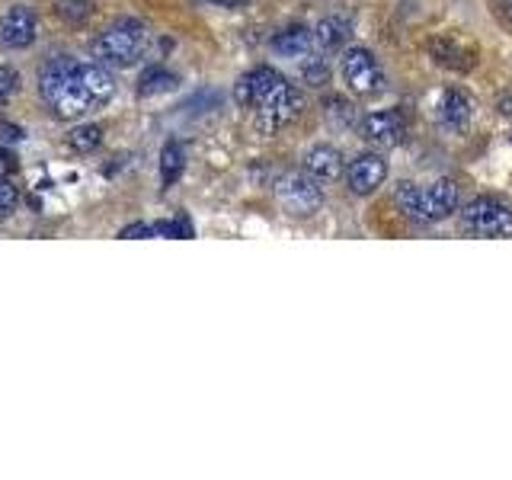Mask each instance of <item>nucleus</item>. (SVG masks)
Returning a JSON list of instances; mask_svg holds the SVG:
<instances>
[{
	"label": "nucleus",
	"mask_w": 512,
	"mask_h": 480,
	"mask_svg": "<svg viewBox=\"0 0 512 480\" xmlns=\"http://www.w3.org/2000/svg\"><path fill=\"white\" fill-rule=\"evenodd\" d=\"M39 93L45 106L52 109L55 119H80L93 112V100L84 87V77H80V61L68 58V55H58L52 61H45V68L39 74Z\"/></svg>",
	"instance_id": "f257e3e1"
},
{
	"label": "nucleus",
	"mask_w": 512,
	"mask_h": 480,
	"mask_svg": "<svg viewBox=\"0 0 512 480\" xmlns=\"http://www.w3.org/2000/svg\"><path fill=\"white\" fill-rule=\"evenodd\" d=\"M458 199H461L458 186L452 180H436L426 189L413 186V183H400L394 192V202H397L400 212L413 221H420V224H432V221L448 218L458 208Z\"/></svg>",
	"instance_id": "f03ea898"
},
{
	"label": "nucleus",
	"mask_w": 512,
	"mask_h": 480,
	"mask_svg": "<svg viewBox=\"0 0 512 480\" xmlns=\"http://www.w3.org/2000/svg\"><path fill=\"white\" fill-rule=\"evenodd\" d=\"M148 48V32L138 20H122L109 23L93 42V58L106 64V68H132V64L144 55Z\"/></svg>",
	"instance_id": "7ed1b4c3"
},
{
	"label": "nucleus",
	"mask_w": 512,
	"mask_h": 480,
	"mask_svg": "<svg viewBox=\"0 0 512 480\" xmlns=\"http://www.w3.org/2000/svg\"><path fill=\"white\" fill-rule=\"evenodd\" d=\"M464 231L477 237H509L512 234V205L503 196H477L461 212Z\"/></svg>",
	"instance_id": "20e7f679"
},
{
	"label": "nucleus",
	"mask_w": 512,
	"mask_h": 480,
	"mask_svg": "<svg viewBox=\"0 0 512 480\" xmlns=\"http://www.w3.org/2000/svg\"><path fill=\"white\" fill-rule=\"evenodd\" d=\"M276 199L288 215L308 218L324 205V189L308 170H288L276 180Z\"/></svg>",
	"instance_id": "39448f33"
},
{
	"label": "nucleus",
	"mask_w": 512,
	"mask_h": 480,
	"mask_svg": "<svg viewBox=\"0 0 512 480\" xmlns=\"http://www.w3.org/2000/svg\"><path fill=\"white\" fill-rule=\"evenodd\" d=\"M301 109H304V96L292 84H282L256 106V125H260L263 135H276L301 116Z\"/></svg>",
	"instance_id": "423d86ee"
},
{
	"label": "nucleus",
	"mask_w": 512,
	"mask_h": 480,
	"mask_svg": "<svg viewBox=\"0 0 512 480\" xmlns=\"http://www.w3.org/2000/svg\"><path fill=\"white\" fill-rule=\"evenodd\" d=\"M343 80L356 96H375L384 87V71L368 48L352 45L343 55Z\"/></svg>",
	"instance_id": "0eeeda50"
},
{
	"label": "nucleus",
	"mask_w": 512,
	"mask_h": 480,
	"mask_svg": "<svg viewBox=\"0 0 512 480\" xmlns=\"http://www.w3.org/2000/svg\"><path fill=\"white\" fill-rule=\"evenodd\" d=\"M359 135L375 144V148H397L400 141L407 138V119L400 109H381V112H368L359 125Z\"/></svg>",
	"instance_id": "6e6552de"
},
{
	"label": "nucleus",
	"mask_w": 512,
	"mask_h": 480,
	"mask_svg": "<svg viewBox=\"0 0 512 480\" xmlns=\"http://www.w3.org/2000/svg\"><path fill=\"white\" fill-rule=\"evenodd\" d=\"M282 84H285V77L276 68H266V64H260V68L247 71L244 77L237 80L234 100H237V106H244V109H256L272 90L282 87Z\"/></svg>",
	"instance_id": "1a4fd4ad"
},
{
	"label": "nucleus",
	"mask_w": 512,
	"mask_h": 480,
	"mask_svg": "<svg viewBox=\"0 0 512 480\" xmlns=\"http://www.w3.org/2000/svg\"><path fill=\"white\" fill-rule=\"evenodd\" d=\"M388 180V160L381 154H359L346 170V183L356 196H372Z\"/></svg>",
	"instance_id": "9d476101"
},
{
	"label": "nucleus",
	"mask_w": 512,
	"mask_h": 480,
	"mask_svg": "<svg viewBox=\"0 0 512 480\" xmlns=\"http://www.w3.org/2000/svg\"><path fill=\"white\" fill-rule=\"evenodd\" d=\"M36 29H39V20L32 7H10L4 16H0V45L4 48H29L36 42Z\"/></svg>",
	"instance_id": "9b49d317"
},
{
	"label": "nucleus",
	"mask_w": 512,
	"mask_h": 480,
	"mask_svg": "<svg viewBox=\"0 0 512 480\" xmlns=\"http://www.w3.org/2000/svg\"><path fill=\"white\" fill-rule=\"evenodd\" d=\"M304 170L320 183H336L346 173V164H343V154L336 151L333 144H314V148L304 154Z\"/></svg>",
	"instance_id": "f8f14e48"
},
{
	"label": "nucleus",
	"mask_w": 512,
	"mask_h": 480,
	"mask_svg": "<svg viewBox=\"0 0 512 480\" xmlns=\"http://www.w3.org/2000/svg\"><path fill=\"white\" fill-rule=\"evenodd\" d=\"M471 96L464 90H445L442 100H439V119L445 128H452V132H464L471 122Z\"/></svg>",
	"instance_id": "ddd939ff"
},
{
	"label": "nucleus",
	"mask_w": 512,
	"mask_h": 480,
	"mask_svg": "<svg viewBox=\"0 0 512 480\" xmlns=\"http://www.w3.org/2000/svg\"><path fill=\"white\" fill-rule=\"evenodd\" d=\"M429 55L436 58L442 68H452V71H471L477 64V52L471 45H461L455 39H436L429 45Z\"/></svg>",
	"instance_id": "4468645a"
},
{
	"label": "nucleus",
	"mask_w": 512,
	"mask_h": 480,
	"mask_svg": "<svg viewBox=\"0 0 512 480\" xmlns=\"http://www.w3.org/2000/svg\"><path fill=\"white\" fill-rule=\"evenodd\" d=\"M311 45H314V32L308 26H288L276 32V39H272V48L282 58H304L311 52Z\"/></svg>",
	"instance_id": "2eb2a0df"
},
{
	"label": "nucleus",
	"mask_w": 512,
	"mask_h": 480,
	"mask_svg": "<svg viewBox=\"0 0 512 480\" xmlns=\"http://www.w3.org/2000/svg\"><path fill=\"white\" fill-rule=\"evenodd\" d=\"M186 170V151L180 141H167L164 151H160V186H173Z\"/></svg>",
	"instance_id": "dca6fc26"
},
{
	"label": "nucleus",
	"mask_w": 512,
	"mask_h": 480,
	"mask_svg": "<svg viewBox=\"0 0 512 480\" xmlns=\"http://www.w3.org/2000/svg\"><path fill=\"white\" fill-rule=\"evenodd\" d=\"M346 39H349V23L343 20V16H324V20H320L317 29H314V42L320 48H327V52L340 48Z\"/></svg>",
	"instance_id": "f3484780"
},
{
	"label": "nucleus",
	"mask_w": 512,
	"mask_h": 480,
	"mask_svg": "<svg viewBox=\"0 0 512 480\" xmlns=\"http://www.w3.org/2000/svg\"><path fill=\"white\" fill-rule=\"evenodd\" d=\"M176 84H180V77H176L173 71H167V68H151V71H144L141 84H138V93L141 96L170 93V90H176Z\"/></svg>",
	"instance_id": "a211bd4d"
},
{
	"label": "nucleus",
	"mask_w": 512,
	"mask_h": 480,
	"mask_svg": "<svg viewBox=\"0 0 512 480\" xmlns=\"http://www.w3.org/2000/svg\"><path fill=\"white\" fill-rule=\"evenodd\" d=\"M103 144V125H77L68 135V148L77 154H90Z\"/></svg>",
	"instance_id": "6ab92c4d"
},
{
	"label": "nucleus",
	"mask_w": 512,
	"mask_h": 480,
	"mask_svg": "<svg viewBox=\"0 0 512 480\" xmlns=\"http://www.w3.org/2000/svg\"><path fill=\"white\" fill-rule=\"evenodd\" d=\"M301 74H304V84H311V87H324L327 80H330V68H327L324 58H311L301 68Z\"/></svg>",
	"instance_id": "aec40b11"
},
{
	"label": "nucleus",
	"mask_w": 512,
	"mask_h": 480,
	"mask_svg": "<svg viewBox=\"0 0 512 480\" xmlns=\"http://www.w3.org/2000/svg\"><path fill=\"white\" fill-rule=\"evenodd\" d=\"M16 90H20V74L10 64H0V106H7Z\"/></svg>",
	"instance_id": "412c9836"
},
{
	"label": "nucleus",
	"mask_w": 512,
	"mask_h": 480,
	"mask_svg": "<svg viewBox=\"0 0 512 480\" xmlns=\"http://www.w3.org/2000/svg\"><path fill=\"white\" fill-rule=\"evenodd\" d=\"M16 205H20V189H16L7 176V180H0V221L10 218L16 212Z\"/></svg>",
	"instance_id": "4be33fe9"
},
{
	"label": "nucleus",
	"mask_w": 512,
	"mask_h": 480,
	"mask_svg": "<svg viewBox=\"0 0 512 480\" xmlns=\"http://www.w3.org/2000/svg\"><path fill=\"white\" fill-rule=\"evenodd\" d=\"M154 237H192V224L186 218L160 221V224H154Z\"/></svg>",
	"instance_id": "5701e85b"
},
{
	"label": "nucleus",
	"mask_w": 512,
	"mask_h": 480,
	"mask_svg": "<svg viewBox=\"0 0 512 480\" xmlns=\"http://www.w3.org/2000/svg\"><path fill=\"white\" fill-rule=\"evenodd\" d=\"M58 13L64 16V20L80 23V20H87V16H90V0H61Z\"/></svg>",
	"instance_id": "b1692460"
},
{
	"label": "nucleus",
	"mask_w": 512,
	"mask_h": 480,
	"mask_svg": "<svg viewBox=\"0 0 512 480\" xmlns=\"http://www.w3.org/2000/svg\"><path fill=\"white\" fill-rule=\"evenodd\" d=\"M119 237H125V240H132V237H154V224H128V228H122V234Z\"/></svg>",
	"instance_id": "393cba45"
},
{
	"label": "nucleus",
	"mask_w": 512,
	"mask_h": 480,
	"mask_svg": "<svg viewBox=\"0 0 512 480\" xmlns=\"http://www.w3.org/2000/svg\"><path fill=\"white\" fill-rule=\"evenodd\" d=\"M13 173H16V157L7 148H0V180H7Z\"/></svg>",
	"instance_id": "a878e982"
},
{
	"label": "nucleus",
	"mask_w": 512,
	"mask_h": 480,
	"mask_svg": "<svg viewBox=\"0 0 512 480\" xmlns=\"http://www.w3.org/2000/svg\"><path fill=\"white\" fill-rule=\"evenodd\" d=\"M208 4H215V7H224V10H237V7L250 4V0H208Z\"/></svg>",
	"instance_id": "bb28decb"
},
{
	"label": "nucleus",
	"mask_w": 512,
	"mask_h": 480,
	"mask_svg": "<svg viewBox=\"0 0 512 480\" xmlns=\"http://www.w3.org/2000/svg\"><path fill=\"white\" fill-rule=\"evenodd\" d=\"M496 106H500V112H506V116H512V96H506V100H500Z\"/></svg>",
	"instance_id": "cd10ccee"
},
{
	"label": "nucleus",
	"mask_w": 512,
	"mask_h": 480,
	"mask_svg": "<svg viewBox=\"0 0 512 480\" xmlns=\"http://www.w3.org/2000/svg\"><path fill=\"white\" fill-rule=\"evenodd\" d=\"M500 4H503V16L512 23V0H500Z\"/></svg>",
	"instance_id": "c85d7f7f"
}]
</instances>
